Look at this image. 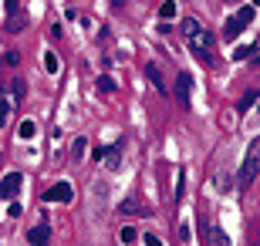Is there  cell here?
I'll return each mask as SVG.
<instances>
[{"instance_id":"26","label":"cell","mask_w":260,"mask_h":246,"mask_svg":"<svg viewBox=\"0 0 260 246\" xmlns=\"http://www.w3.org/2000/svg\"><path fill=\"white\" fill-rule=\"evenodd\" d=\"M145 246H162V239H159V236H152V233H145Z\"/></svg>"},{"instance_id":"15","label":"cell","mask_w":260,"mask_h":246,"mask_svg":"<svg viewBox=\"0 0 260 246\" xmlns=\"http://www.w3.org/2000/svg\"><path fill=\"white\" fill-rule=\"evenodd\" d=\"M210 243L213 246H230V236H226L220 226H210Z\"/></svg>"},{"instance_id":"31","label":"cell","mask_w":260,"mask_h":246,"mask_svg":"<svg viewBox=\"0 0 260 246\" xmlns=\"http://www.w3.org/2000/svg\"><path fill=\"white\" fill-rule=\"evenodd\" d=\"M233 4H237V0H233Z\"/></svg>"},{"instance_id":"25","label":"cell","mask_w":260,"mask_h":246,"mask_svg":"<svg viewBox=\"0 0 260 246\" xmlns=\"http://www.w3.org/2000/svg\"><path fill=\"white\" fill-rule=\"evenodd\" d=\"M4 64H10V67L20 64V54H17V51H7V54H4Z\"/></svg>"},{"instance_id":"3","label":"cell","mask_w":260,"mask_h":246,"mask_svg":"<svg viewBox=\"0 0 260 246\" xmlns=\"http://www.w3.org/2000/svg\"><path fill=\"white\" fill-rule=\"evenodd\" d=\"M189 95H193V75L189 71H179L176 75V101L183 104V108H189Z\"/></svg>"},{"instance_id":"8","label":"cell","mask_w":260,"mask_h":246,"mask_svg":"<svg viewBox=\"0 0 260 246\" xmlns=\"http://www.w3.org/2000/svg\"><path fill=\"white\" fill-rule=\"evenodd\" d=\"M142 213H145V206L139 199H122L118 202V216H142Z\"/></svg>"},{"instance_id":"17","label":"cell","mask_w":260,"mask_h":246,"mask_svg":"<svg viewBox=\"0 0 260 246\" xmlns=\"http://www.w3.org/2000/svg\"><path fill=\"white\" fill-rule=\"evenodd\" d=\"M98 91H102V95H112V91H115V78L102 75V78H98Z\"/></svg>"},{"instance_id":"1","label":"cell","mask_w":260,"mask_h":246,"mask_svg":"<svg viewBox=\"0 0 260 246\" xmlns=\"http://www.w3.org/2000/svg\"><path fill=\"white\" fill-rule=\"evenodd\" d=\"M189 48H193V54H196V61L200 64H216V38H213L210 30H196L193 38H189Z\"/></svg>"},{"instance_id":"29","label":"cell","mask_w":260,"mask_h":246,"mask_svg":"<svg viewBox=\"0 0 260 246\" xmlns=\"http://www.w3.org/2000/svg\"><path fill=\"white\" fill-rule=\"evenodd\" d=\"M112 4H115V7H122V0H112Z\"/></svg>"},{"instance_id":"20","label":"cell","mask_w":260,"mask_h":246,"mask_svg":"<svg viewBox=\"0 0 260 246\" xmlns=\"http://www.w3.org/2000/svg\"><path fill=\"white\" fill-rule=\"evenodd\" d=\"M44 71H48V75H58V57L51 54V51L44 54Z\"/></svg>"},{"instance_id":"10","label":"cell","mask_w":260,"mask_h":246,"mask_svg":"<svg viewBox=\"0 0 260 246\" xmlns=\"http://www.w3.org/2000/svg\"><path fill=\"white\" fill-rule=\"evenodd\" d=\"M145 78L152 81V88H155V91H166V85H162V71H159L155 64H145Z\"/></svg>"},{"instance_id":"9","label":"cell","mask_w":260,"mask_h":246,"mask_svg":"<svg viewBox=\"0 0 260 246\" xmlns=\"http://www.w3.org/2000/svg\"><path fill=\"white\" fill-rule=\"evenodd\" d=\"M240 34H243V24L237 17H230L226 24H223V41H237Z\"/></svg>"},{"instance_id":"12","label":"cell","mask_w":260,"mask_h":246,"mask_svg":"<svg viewBox=\"0 0 260 246\" xmlns=\"http://www.w3.org/2000/svg\"><path fill=\"white\" fill-rule=\"evenodd\" d=\"M179 14V7H176V0H162V7H159V17H162V24H169V20Z\"/></svg>"},{"instance_id":"5","label":"cell","mask_w":260,"mask_h":246,"mask_svg":"<svg viewBox=\"0 0 260 246\" xmlns=\"http://www.w3.org/2000/svg\"><path fill=\"white\" fill-rule=\"evenodd\" d=\"M122 149H125V142H122V138H118V142H112L108 149H102V159H105V165L112 172L122 169Z\"/></svg>"},{"instance_id":"11","label":"cell","mask_w":260,"mask_h":246,"mask_svg":"<svg viewBox=\"0 0 260 246\" xmlns=\"http://www.w3.org/2000/svg\"><path fill=\"white\" fill-rule=\"evenodd\" d=\"M253 17H257V7H253V4H243V7L237 10V20H240L243 27H247V24H253Z\"/></svg>"},{"instance_id":"7","label":"cell","mask_w":260,"mask_h":246,"mask_svg":"<svg viewBox=\"0 0 260 246\" xmlns=\"http://www.w3.org/2000/svg\"><path fill=\"white\" fill-rule=\"evenodd\" d=\"M27 243L30 246H48L51 243V229L44 226V223H41V226H30L27 229Z\"/></svg>"},{"instance_id":"22","label":"cell","mask_w":260,"mask_h":246,"mask_svg":"<svg viewBox=\"0 0 260 246\" xmlns=\"http://www.w3.org/2000/svg\"><path fill=\"white\" fill-rule=\"evenodd\" d=\"M257 101V91H247V95L240 98V112H250V104Z\"/></svg>"},{"instance_id":"14","label":"cell","mask_w":260,"mask_h":246,"mask_svg":"<svg viewBox=\"0 0 260 246\" xmlns=\"http://www.w3.org/2000/svg\"><path fill=\"white\" fill-rule=\"evenodd\" d=\"M4 91H7L10 98H17V101H20L24 95H27V88H24V81H7V85H4Z\"/></svg>"},{"instance_id":"18","label":"cell","mask_w":260,"mask_h":246,"mask_svg":"<svg viewBox=\"0 0 260 246\" xmlns=\"http://www.w3.org/2000/svg\"><path fill=\"white\" fill-rule=\"evenodd\" d=\"M34 132H38V125L30 122V118H27V122H20V128H17L20 138H34Z\"/></svg>"},{"instance_id":"19","label":"cell","mask_w":260,"mask_h":246,"mask_svg":"<svg viewBox=\"0 0 260 246\" xmlns=\"http://www.w3.org/2000/svg\"><path fill=\"white\" fill-rule=\"evenodd\" d=\"M24 24H27V17H24V14H20V17H17V14H10V20H7V30H14V34H17V30L24 27Z\"/></svg>"},{"instance_id":"4","label":"cell","mask_w":260,"mask_h":246,"mask_svg":"<svg viewBox=\"0 0 260 246\" xmlns=\"http://www.w3.org/2000/svg\"><path fill=\"white\" fill-rule=\"evenodd\" d=\"M71 199H75V186L71 182H54L44 192V202H71Z\"/></svg>"},{"instance_id":"6","label":"cell","mask_w":260,"mask_h":246,"mask_svg":"<svg viewBox=\"0 0 260 246\" xmlns=\"http://www.w3.org/2000/svg\"><path fill=\"white\" fill-rule=\"evenodd\" d=\"M20 182H24V175H20V172H10V175H4V182H0V196L14 199V196H17V189H20Z\"/></svg>"},{"instance_id":"2","label":"cell","mask_w":260,"mask_h":246,"mask_svg":"<svg viewBox=\"0 0 260 246\" xmlns=\"http://www.w3.org/2000/svg\"><path fill=\"white\" fill-rule=\"evenodd\" d=\"M257 169H260V138H250V145H247V159H243L240 175H237L240 189H250V186H253V179H257Z\"/></svg>"},{"instance_id":"27","label":"cell","mask_w":260,"mask_h":246,"mask_svg":"<svg viewBox=\"0 0 260 246\" xmlns=\"http://www.w3.org/2000/svg\"><path fill=\"white\" fill-rule=\"evenodd\" d=\"M179 239H183V243H189V226H186V223L179 226Z\"/></svg>"},{"instance_id":"28","label":"cell","mask_w":260,"mask_h":246,"mask_svg":"<svg viewBox=\"0 0 260 246\" xmlns=\"http://www.w3.org/2000/svg\"><path fill=\"white\" fill-rule=\"evenodd\" d=\"M4 7H7V14H17V0H4Z\"/></svg>"},{"instance_id":"30","label":"cell","mask_w":260,"mask_h":246,"mask_svg":"<svg viewBox=\"0 0 260 246\" xmlns=\"http://www.w3.org/2000/svg\"><path fill=\"white\" fill-rule=\"evenodd\" d=\"M0 159H4V155H0Z\"/></svg>"},{"instance_id":"24","label":"cell","mask_w":260,"mask_h":246,"mask_svg":"<svg viewBox=\"0 0 260 246\" xmlns=\"http://www.w3.org/2000/svg\"><path fill=\"white\" fill-rule=\"evenodd\" d=\"M7 118H10V104L7 98H0V125H7Z\"/></svg>"},{"instance_id":"13","label":"cell","mask_w":260,"mask_h":246,"mask_svg":"<svg viewBox=\"0 0 260 246\" xmlns=\"http://www.w3.org/2000/svg\"><path fill=\"white\" fill-rule=\"evenodd\" d=\"M200 27H203V24H200V20H196V17H186L183 24H179V34H183V38L189 41V38H193V34H196V30H200Z\"/></svg>"},{"instance_id":"21","label":"cell","mask_w":260,"mask_h":246,"mask_svg":"<svg viewBox=\"0 0 260 246\" xmlns=\"http://www.w3.org/2000/svg\"><path fill=\"white\" fill-rule=\"evenodd\" d=\"M216 189L230 192V172H220V175H216Z\"/></svg>"},{"instance_id":"23","label":"cell","mask_w":260,"mask_h":246,"mask_svg":"<svg viewBox=\"0 0 260 246\" xmlns=\"http://www.w3.org/2000/svg\"><path fill=\"white\" fill-rule=\"evenodd\" d=\"M253 51H257V48H250V44H243V48H237V51H233V57H237V61H243V57H250Z\"/></svg>"},{"instance_id":"16","label":"cell","mask_w":260,"mask_h":246,"mask_svg":"<svg viewBox=\"0 0 260 246\" xmlns=\"http://www.w3.org/2000/svg\"><path fill=\"white\" fill-rule=\"evenodd\" d=\"M135 236H139V233H135V229H132V226H122V229H118V243H122V246H128V243H135Z\"/></svg>"}]
</instances>
